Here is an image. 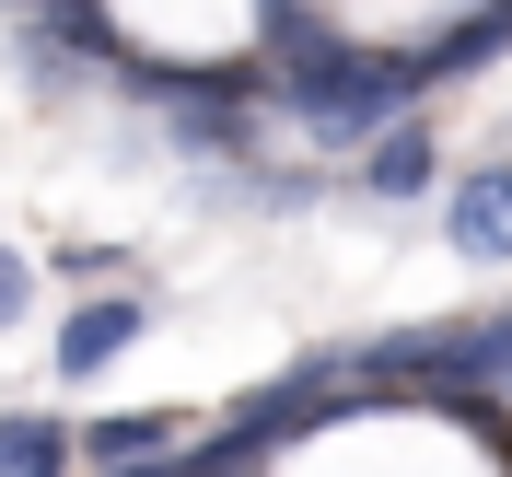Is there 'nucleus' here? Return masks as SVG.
Wrapping results in <instances>:
<instances>
[{"label": "nucleus", "mask_w": 512, "mask_h": 477, "mask_svg": "<svg viewBox=\"0 0 512 477\" xmlns=\"http://www.w3.org/2000/svg\"><path fill=\"white\" fill-rule=\"evenodd\" d=\"M501 47H512V0H478V12H466L454 35H431V47H408V59H419V94H431V82H466V70H489Z\"/></svg>", "instance_id": "nucleus-5"}, {"label": "nucleus", "mask_w": 512, "mask_h": 477, "mask_svg": "<svg viewBox=\"0 0 512 477\" xmlns=\"http://www.w3.org/2000/svg\"><path fill=\"white\" fill-rule=\"evenodd\" d=\"M187 419L175 408H117V419H82V466H140V454H175Z\"/></svg>", "instance_id": "nucleus-6"}, {"label": "nucleus", "mask_w": 512, "mask_h": 477, "mask_svg": "<svg viewBox=\"0 0 512 477\" xmlns=\"http://www.w3.org/2000/svg\"><path fill=\"white\" fill-rule=\"evenodd\" d=\"M280 105L315 140H338V152H361L384 117H408L419 105V59L396 47V59H361V47H326V59H303V70H280Z\"/></svg>", "instance_id": "nucleus-1"}, {"label": "nucleus", "mask_w": 512, "mask_h": 477, "mask_svg": "<svg viewBox=\"0 0 512 477\" xmlns=\"http://www.w3.org/2000/svg\"><path fill=\"white\" fill-rule=\"evenodd\" d=\"M140 326H152V315H140V291H94V303H70V326H59V373L94 384L117 350H140Z\"/></svg>", "instance_id": "nucleus-2"}, {"label": "nucleus", "mask_w": 512, "mask_h": 477, "mask_svg": "<svg viewBox=\"0 0 512 477\" xmlns=\"http://www.w3.org/2000/svg\"><path fill=\"white\" fill-rule=\"evenodd\" d=\"M361 187L373 198H431L443 187V140H431L419 117H384L373 140H361Z\"/></svg>", "instance_id": "nucleus-3"}, {"label": "nucleus", "mask_w": 512, "mask_h": 477, "mask_svg": "<svg viewBox=\"0 0 512 477\" xmlns=\"http://www.w3.org/2000/svg\"><path fill=\"white\" fill-rule=\"evenodd\" d=\"M0 12H12V24H24V12H47V0H0Z\"/></svg>", "instance_id": "nucleus-11"}, {"label": "nucleus", "mask_w": 512, "mask_h": 477, "mask_svg": "<svg viewBox=\"0 0 512 477\" xmlns=\"http://www.w3.org/2000/svg\"><path fill=\"white\" fill-rule=\"evenodd\" d=\"M24 291H35V280H24V256L0 245V338H12V315H24Z\"/></svg>", "instance_id": "nucleus-9"}, {"label": "nucleus", "mask_w": 512, "mask_h": 477, "mask_svg": "<svg viewBox=\"0 0 512 477\" xmlns=\"http://www.w3.org/2000/svg\"><path fill=\"white\" fill-rule=\"evenodd\" d=\"M70 454H82V431H59V419H0V477H70Z\"/></svg>", "instance_id": "nucleus-7"}, {"label": "nucleus", "mask_w": 512, "mask_h": 477, "mask_svg": "<svg viewBox=\"0 0 512 477\" xmlns=\"http://www.w3.org/2000/svg\"><path fill=\"white\" fill-rule=\"evenodd\" d=\"M256 35H268V59H280V70H303V59H326V47H338L303 0H256Z\"/></svg>", "instance_id": "nucleus-8"}, {"label": "nucleus", "mask_w": 512, "mask_h": 477, "mask_svg": "<svg viewBox=\"0 0 512 477\" xmlns=\"http://www.w3.org/2000/svg\"><path fill=\"white\" fill-rule=\"evenodd\" d=\"M105 477H187V454H140V466H105Z\"/></svg>", "instance_id": "nucleus-10"}, {"label": "nucleus", "mask_w": 512, "mask_h": 477, "mask_svg": "<svg viewBox=\"0 0 512 477\" xmlns=\"http://www.w3.org/2000/svg\"><path fill=\"white\" fill-rule=\"evenodd\" d=\"M501 408H512V384H501Z\"/></svg>", "instance_id": "nucleus-12"}, {"label": "nucleus", "mask_w": 512, "mask_h": 477, "mask_svg": "<svg viewBox=\"0 0 512 477\" xmlns=\"http://www.w3.org/2000/svg\"><path fill=\"white\" fill-rule=\"evenodd\" d=\"M443 233H454L466 256H512V163L454 175V187H443Z\"/></svg>", "instance_id": "nucleus-4"}]
</instances>
